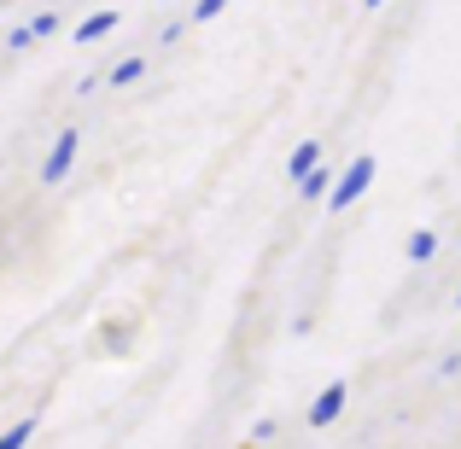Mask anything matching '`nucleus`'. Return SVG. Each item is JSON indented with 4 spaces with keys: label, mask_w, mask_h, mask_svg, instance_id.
<instances>
[{
    "label": "nucleus",
    "mask_w": 461,
    "mask_h": 449,
    "mask_svg": "<svg viewBox=\"0 0 461 449\" xmlns=\"http://www.w3.org/2000/svg\"><path fill=\"white\" fill-rule=\"evenodd\" d=\"M140 76H147V58H123V65L112 70V88H135Z\"/></svg>",
    "instance_id": "6e6552de"
},
{
    "label": "nucleus",
    "mask_w": 461,
    "mask_h": 449,
    "mask_svg": "<svg viewBox=\"0 0 461 449\" xmlns=\"http://www.w3.org/2000/svg\"><path fill=\"white\" fill-rule=\"evenodd\" d=\"M112 30H117V12H88V18L77 23V47H94V41H105Z\"/></svg>",
    "instance_id": "39448f33"
},
{
    "label": "nucleus",
    "mask_w": 461,
    "mask_h": 449,
    "mask_svg": "<svg viewBox=\"0 0 461 449\" xmlns=\"http://www.w3.org/2000/svg\"><path fill=\"white\" fill-rule=\"evenodd\" d=\"M211 18H222V0H199L193 6V23H211Z\"/></svg>",
    "instance_id": "f8f14e48"
},
{
    "label": "nucleus",
    "mask_w": 461,
    "mask_h": 449,
    "mask_svg": "<svg viewBox=\"0 0 461 449\" xmlns=\"http://www.w3.org/2000/svg\"><path fill=\"white\" fill-rule=\"evenodd\" d=\"M30 41H35V30H30V23H18V30L6 35V53H30Z\"/></svg>",
    "instance_id": "9b49d317"
},
{
    "label": "nucleus",
    "mask_w": 461,
    "mask_h": 449,
    "mask_svg": "<svg viewBox=\"0 0 461 449\" xmlns=\"http://www.w3.org/2000/svg\"><path fill=\"white\" fill-rule=\"evenodd\" d=\"M456 373H461V356H456V350H450V356L438 362V380H456Z\"/></svg>",
    "instance_id": "ddd939ff"
},
{
    "label": "nucleus",
    "mask_w": 461,
    "mask_h": 449,
    "mask_svg": "<svg viewBox=\"0 0 461 449\" xmlns=\"http://www.w3.org/2000/svg\"><path fill=\"white\" fill-rule=\"evenodd\" d=\"M368 187H374V157L362 152V157H350V164H345V175H339V187H333V199H327V211H350V204H357Z\"/></svg>",
    "instance_id": "f257e3e1"
},
{
    "label": "nucleus",
    "mask_w": 461,
    "mask_h": 449,
    "mask_svg": "<svg viewBox=\"0 0 461 449\" xmlns=\"http://www.w3.org/2000/svg\"><path fill=\"white\" fill-rule=\"evenodd\" d=\"M30 30H35V41H47V35H59V12H35V18H30Z\"/></svg>",
    "instance_id": "9d476101"
},
{
    "label": "nucleus",
    "mask_w": 461,
    "mask_h": 449,
    "mask_svg": "<svg viewBox=\"0 0 461 449\" xmlns=\"http://www.w3.org/2000/svg\"><path fill=\"white\" fill-rule=\"evenodd\" d=\"M315 169H321V140H304V147H298L293 157H286V175H293L298 187H304V181L315 175Z\"/></svg>",
    "instance_id": "20e7f679"
},
{
    "label": "nucleus",
    "mask_w": 461,
    "mask_h": 449,
    "mask_svg": "<svg viewBox=\"0 0 461 449\" xmlns=\"http://www.w3.org/2000/svg\"><path fill=\"white\" fill-rule=\"evenodd\" d=\"M345 397H350V385H345V380H333L327 391H315V403H310V427H315V432H327L339 415H345Z\"/></svg>",
    "instance_id": "f03ea898"
},
{
    "label": "nucleus",
    "mask_w": 461,
    "mask_h": 449,
    "mask_svg": "<svg viewBox=\"0 0 461 449\" xmlns=\"http://www.w3.org/2000/svg\"><path fill=\"white\" fill-rule=\"evenodd\" d=\"M409 263H432L438 257V234H432V228H420V234H409Z\"/></svg>",
    "instance_id": "423d86ee"
},
{
    "label": "nucleus",
    "mask_w": 461,
    "mask_h": 449,
    "mask_svg": "<svg viewBox=\"0 0 461 449\" xmlns=\"http://www.w3.org/2000/svg\"><path fill=\"white\" fill-rule=\"evenodd\" d=\"M77 147H82V135H77V129H65V135L53 140V152H47V164H41V181H65L70 164H77Z\"/></svg>",
    "instance_id": "7ed1b4c3"
},
{
    "label": "nucleus",
    "mask_w": 461,
    "mask_h": 449,
    "mask_svg": "<svg viewBox=\"0 0 461 449\" xmlns=\"http://www.w3.org/2000/svg\"><path fill=\"white\" fill-rule=\"evenodd\" d=\"M333 187H339V175H327V169H315V175L298 187V199H333Z\"/></svg>",
    "instance_id": "0eeeda50"
},
{
    "label": "nucleus",
    "mask_w": 461,
    "mask_h": 449,
    "mask_svg": "<svg viewBox=\"0 0 461 449\" xmlns=\"http://www.w3.org/2000/svg\"><path fill=\"white\" fill-rule=\"evenodd\" d=\"M30 432H35V420H12L6 438H0V449H23V444H30Z\"/></svg>",
    "instance_id": "1a4fd4ad"
}]
</instances>
